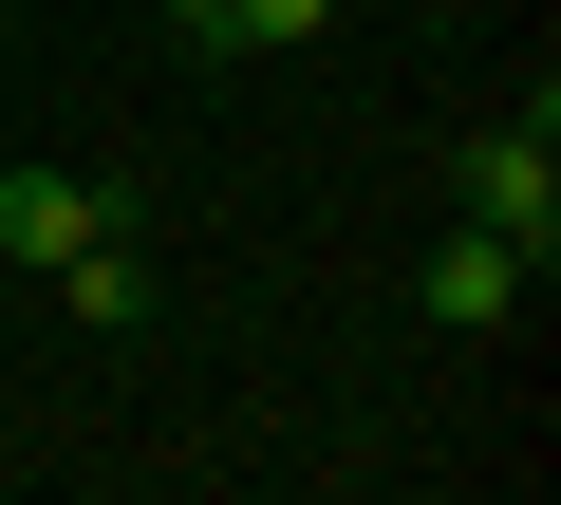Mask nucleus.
I'll return each mask as SVG.
<instances>
[{"label": "nucleus", "instance_id": "nucleus-1", "mask_svg": "<svg viewBox=\"0 0 561 505\" xmlns=\"http://www.w3.org/2000/svg\"><path fill=\"white\" fill-rule=\"evenodd\" d=\"M468 225H486V243H524V263L561 243V113H542V94H524V131H486V150H468Z\"/></svg>", "mask_w": 561, "mask_h": 505}, {"label": "nucleus", "instance_id": "nucleus-2", "mask_svg": "<svg viewBox=\"0 0 561 505\" xmlns=\"http://www.w3.org/2000/svg\"><path fill=\"white\" fill-rule=\"evenodd\" d=\"M113 225H131V206H113L94 169H0V263H38V282H57L76 243H113Z\"/></svg>", "mask_w": 561, "mask_h": 505}, {"label": "nucleus", "instance_id": "nucleus-3", "mask_svg": "<svg viewBox=\"0 0 561 505\" xmlns=\"http://www.w3.org/2000/svg\"><path fill=\"white\" fill-rule=\"evenodd\" d=\"M524 282H542V263H524V243H486V225H449V243H431V282H412V300H431L449 337H486V319H524Z\"/></svg>", "mask_w": 561, "mask_h": 505}, {"label": "nucleus", "instance_id": "nucleus-4", "mask_svg": "<svg viewBox=\"0 0 561 505\" xmlns=\"http://www.w3.org/2000/svg\"><path fill=\"white\" fill-rule=\"evenodd\" d=\"M319 20H337V0H225L206 38H262V57H280V38H319Z\"/></svg>", "mask_w": 561, "mask_h": 505}, {"label": "nucleus", "instance_id": "nucleus-5", "mask_svg": "<svg viewBox=\"0 0 561 505\" xmlns=\"http://www.w3.org/2000/svg\"><path fill=\"white\" fill-rule=\"evenodd\" d=\"M169 20H187V38H206V20H225V0H169Z\"/></svg>", "mask_w": 561, "mask_h": 505}, {"label": "nucleus", "instance_id": "nucleus-6", "mask_svg": "<svg viewBox=\"0 0 561 505\" xmlns=\"http://www.w3.org/2000/svg\"><path fill=\"white\" fill-rule=\"evenodd\" d=\"M0 20H20V0H0Z\"/></svg>", "mask_w": 561, "mask_h": 505}]
</instances>
